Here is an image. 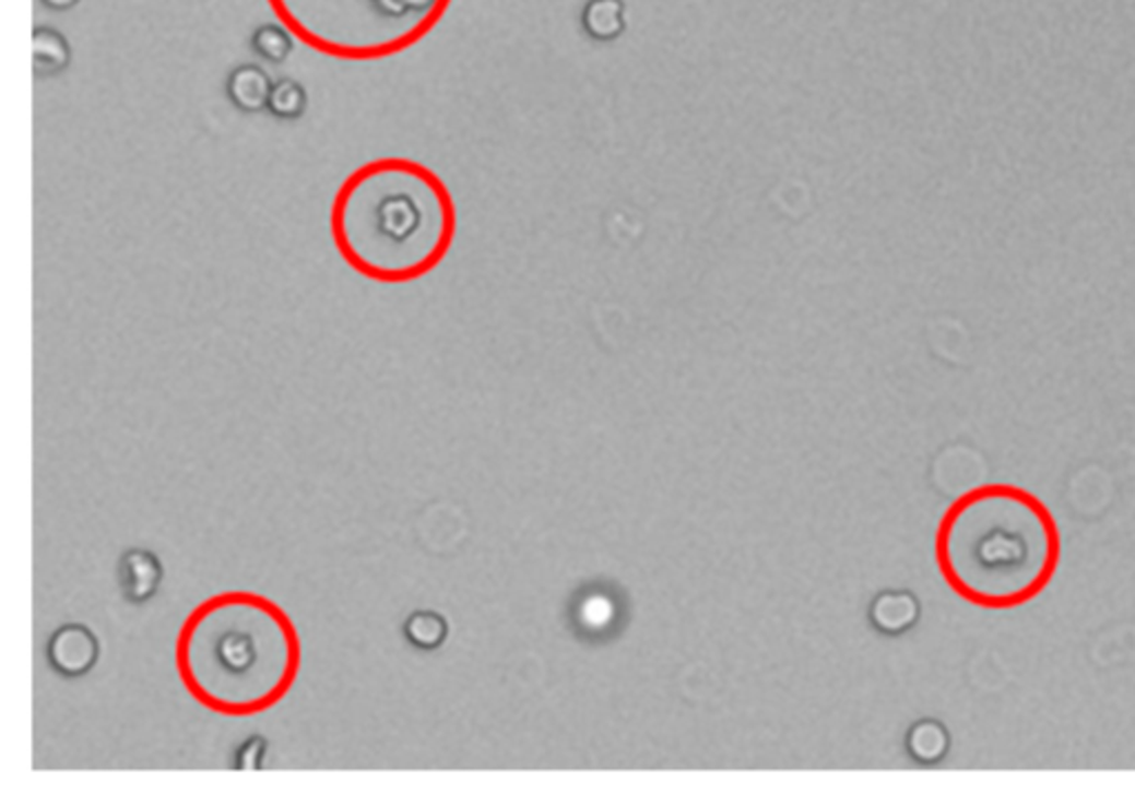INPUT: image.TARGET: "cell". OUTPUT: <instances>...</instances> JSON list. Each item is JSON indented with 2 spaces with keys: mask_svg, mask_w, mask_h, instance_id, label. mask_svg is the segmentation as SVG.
<instances>
[{
  "mask_svg": "<svg viewBox=\"0 0 1135 805\" xmlns=\"http://www.w3.org/2000/svg\"><path fill=\"white\" fill-rule=\"evenodd\" d=\"M163 564L146 548H129L118 561L120 595L131 606H142L154 597L163 583Z\"/></svg>",
  "mask_w": 1135,
  "mask_h": 805,
  "instance_id": "5",
  "label": "cell"
},
{
  "mask_svg": "<svg viewBox=\"0 0 1135 805\" xmlns=\"http://www.w3.org/2000/svg\"><path fill=\"white\" fill-rule=\"evenodd\" d=\"M1063 557L1049 506L1027 488L985 484L962 493L936 531L938 570L960 600L1012 611L1038 600Z\"/></svg>",
  "mask_w": 1135,
  "mask_h": 805,
  "instance_id": "2",
  "label": "cell"
},
{
  "mask_svg": "<svg viewBox=\"0 0 1135 805\" xmlns=\"http://www.w3.org/2000/svg\"><path fill=\"white\" fill-rule=\"evenodd\" d=\"M40 3L51 12H69L81 3V0H40Z\"/></svg>",
  "mask_w": 1135,
  "mask_h": 805,
  "instance_id": "15",
  "label": "cell"
},
{
  "mask_svg": "<svg viewBox=\"0 0 1135 805\" xmlns=\"http://www.w3.org/2000/svg\"><path fill=\"white\" fill-rule=\"evenodd\" d=\"M251 47L267 62L280 64L291 56L293 38L284 27H280L275 23H267V25H260L251 34Z\"/></svg>",
  "mask_w": 1135,
  "mask_h": 805,
  "instance_id": "10",
  "label": "cell"
},
{
  "mask_svg": "<svg viewBox=\"0 0 1135 805\" xmlns=\"http://www.w3.org/2000/svg\"><path fill=\"white\" fill-rule=\"evenodd\" d=\"M619 0H592L586 10V27L596 38H611L622 32Z\"/></svg>",
  "mask_w": 1135,
  "mask_h": 805,
  "instance_id": "11",
  "label": "cell"
},
{
  "mask_svg": "<svg viewBox=\"0 0 1135 805\" xmlns=\"http://www.w3.org/2000/svg\"><path fill=\"white\" fill-rule=\"evenodd\" d=\"M402 630H404L406 641L422 652L437 650L439 646H444V641L448 637L446 617H441L439 613H433V611L411 613L406 617Z\"/></svg>",
  "mask_w": 1135,
  "mask_h": 805,
  "instance_id": "8",
  "label": "cell"
},
{
  "mask_svg": "<svg viewBox=\"0 0 1135 805\" xmlns=\"http://www.w3.org/2000/svg\"><path fill=\"white\" fill-rule=\"evenodd\" d=\"M945 732L934 723H923L912 732V753L923 761H934L945 753Z\"/></svg>",
  "mask_w": 1135,
  "mask_h": 805,
  "instance_id": "13",
  "label": "cell"
},
{
  "mask_svg": "<svg viewBox=\"0 0 1135 805\" xmlns=\"http://www.w3.org/2000/svg\"><path fill=\"white\" fill-rule=\"evenodd\" d=\"M98 656L101 641L85 624H64L47 641V664L64 679H79L92 673Z\"/></svg>",
  "mask_w": 1135,
  "mask_h": 805,
  "instance_id": "4",
  "label": "cell"
},
{
  "mask_svg": "<svg viewBox=\"0 0 1135 805\" xmlns=\"http://www.w3.org/2000/svg\"><path fill=\"white\" fill-rule=\"evenodd\" d=\"M267 748H269V744H267L262 737H251V739H247V742L236 750L234 766H236L238 770H258V768H262V761H264Z\"/></svg>",
  "mask_w": 1135,
  "mask_h": 805,
  "instance_id": "14",
  "label": "cell"
},
{
  "mask_svg": "<svg viewBox=\"0 0 1135 805\" xmlns=\"http://www.w3.org/2000/svg\"><path fill=\"white\" fill-rule=\"evenodd\" d=\"M71 47L67 38L51 27H36L32 34V69L36 79H54L69 67Z\"/></svg>",
  "mask_w": 1135,
  "mask_h": 805,
  "instance_id": "7",
  "label": "cell"
},
{
  "mask_svg": "<svg viewBox=\"0 0 1135 805\" xmlns=\"http://www.w3.org/2000/svg\"><path fill=\"white\" fill-rule=\"evenodd\" d=\"M273 85L262 67L240 64L226 79V98L243 114H260L269 107Z\"/></svg>",
  "mask_w": 1135,
  "mask_h": 805,
  "instance_id": "6",
  "label": "cell"
},
{
  "mask_svg": "<svg viewBox=\"0 0 1135 805\" xmlns=\"http://www.w3.org/2000/svg\"><path fill=\"white\" fill-rule=\"evenodd\" d=\"M302 641L271 597L224 591L200 602L176 637V671L193 701L222 717H256L295 686Z\"/></svg>",
  "mask_w": 1135,
  "mask_h": 805,
  "instance_id": "3",
  "label": "cell"
},
{
  "mask_svg": "<svg viewBox=\"0 0 1135 805\" xmlns=\"http://www.w3.org/2000/svg\"><path fill=\"white\" fill-rule=\"evenodd\" d=\"M307 90L293 79H280L273 85L267 111L277 120H297L307 114Z\"/></svg>",
  "mask_w": 1135,
  "mask_h": 805,
  "instance_id": "9",
  "label": "cell"
},
{
  "mask_svg": "<svg viewBox=\"0 0 1135 805\" xmlns=\"http://www.w3.org/2000/svg\"><path fill=\"white\" fill-rule=\"evenodd\" d=\"M458 229V202L446 180L409 156H377L355 167L329 211L340 260L387 286L413 284L437 271Z\"/></svg>",
  "mask_w": 1135,
  "mask_h": 805,
  "instance_id": "1",
  "label": "cell"
},
{
  "mask_svg": "<svg viewBox=\"0 0 1135 805\" xmlns=\"http://www.w3.org/2000/svg\"><path fill=\"white\" fill-rule=\"evenodd\" d=\"M874 617H876V624L885 630H902L914 621L917 606L910 597H905V595H887L880 602H876Z\"/></svg>",
  "mask_w": 1135,
  "mask_h": 805,
  "instance_id": "12",
  "label": "cell"
}]
</instances>
